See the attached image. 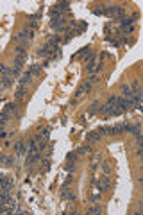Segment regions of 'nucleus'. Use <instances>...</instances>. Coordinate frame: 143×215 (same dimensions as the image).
I'll return each mask as SVG.
<instances>
[{
  "instance_id": "1",
  "label": "nucleus",
  "mask_w": 143,
  "mask_h": 215,
  "mask_svg": "<svg viewBox=\"0 0 143 215\" xmlns=\"http://www.w3.org/2000/svg\"><path fill=\"white\" fill-rule=\"evenodd\" d=\"M0 190H2V192H11L13 190V179L0 178Z\"/></svg>"
},
{
  "instance_id": "2",
  "label": "nucleus",
  "mask_w": 143,
  "mask_h": 215,
  "mask_svg": "<svg viewBox=\"0 0 143 215\" xmlns=\"http://www.w3.org/2000/svg\"><path fill=\"white\" fill-rule=\"evenodd\" d=\"M39 153H41V150H32V153H29V156H27V165L36 163V161L39 160Z\"/></svg>"
},
{
  "instance_id": "3",
  "label": "nucleus",
  "mask_w": 143,
  "mask_h": 215,
  "mask_svg": "<svg viewBox=\"0 0 143 215\" xmlns=\"http://www.w3.org/2000/svg\"><path fill=\"white\" fill-rule=\"evenodd\" d=\"M4 110H7V111H9V113H13L14 117H18V115H20V110H18V104H14V102L7 104V106L4 108Z\"/></svg>"
},
{
  "instance_id": "4",
  "label": "nucleus",
  "mask_w": 143,
  "mask_h": 215,
  "mask_svg": "<svg viewBox=\"0 0 143 215\" xmlns=\"http://www.w3.org/2000/svg\"><path fill=\"white\" fill-rule=\"evenodd\" d=\"M109 186H111V181H109V178H102V179L99 181V188H100V192H104V190H109Z\"/></svg>"
},
{
  "instance_id": "5",
  "label": "nucleus",
  "mask_w": 143,
  "mask_h": 215,
  "mask_svg": "<svg viewBox=\"0 0 143 215\" xmlns=\"http://www.w3.org/2000/svg\"><path fill=\"white\" fill-rule=\"evenodd\" d=\"M31 81H32V74H31V72H25V74L21 75V79H20V86H25V84L31 82Z\"/></svg>"
},
{
  "instance_id": "6",
  "label": "nucleus",
  "mask_w": 143,
  "mask_h": 215,
  "mask_svg": "<svg viewBox=\"0 0 143 215\" xmlns=\"http://www.w3.org/2000/svg\"><path fill=\"white\" fill-rule=\"evenodd\" d=\"M11 199H13L11 197V192H2V194H0V204H7Z\"/></svg>"
},
{
  "instance_id": "7",
  "label": "nucleus",
  "mask_w": 143,
  "mask_h": 215,
  "mask_svg": "<svg viewBox=\"0 0 143 215\" xmlns=\"http://www.w3.org/2000/svg\"><path fill=\"white\" fill-rule=\"evenodd\" d=\"M25 93H27L25 86H20V88H18V92H16V95H14V99H16V100H21L23 97H25Z\"/></svg>"
},
{
  "instance_id": "8",
  "label": "nucleus",
  "mask_w": 143,
  "mask_h": 215,
  "mask_svg": "<svg viewBox=\"0 0 143 215\" xmlns=\"http://www.w3.org/2000/svg\"><path fill=\"white\" fill-rule=\"evenodd\" d=\"M11 84H13V77L11 75H4L2 77V88H9Z\"/></svg>"
},
{
  "instance_id": "9",
  "label": "nucleus",
  "mask_w": 143,
  "mask_h": 215,
  "mask_svg": "<svg viewBox=\"0 0 143 215\" xmlns=\"http://www.w3.org/2000/svg\"><path fill=\"white\" fill-rule=\"evenodd\" d=\"M86 138H88V142H89V143H93V142H97V140H100V135H99L97 131H93V133H89V135H88Z\"/></svg>"
},
{
  "instance_id": "10",
  "label": "nucleus",
  "mask_w": 143,
  "mask_h": 215,
  "mask_svg": "<svg viewBox=\"0 0 143 215\" xmlns=\"http://www.w3.org/2000/svg\"><path fill=\"white\" fill-rule=\"evenodd\" d=\"M68 7H70V2H57L56 4V11H59V13L61 11H66Z\"/></svg>"
},
{
  "instance_id": "11",
  "label": "nucleus",
  "mask_w": 143,
  "mask_h": 215,
  "mask_svg": "<svg viewBox=\"0 0 143 215\" xmlns=\"http://www.w3.org/2000/svg\"><path fill=\"white\" fill-rule=\"evenodd\" d=\"M9 118H11L9 111H7V110H4V111H2V115H0V125H4V124L9 120Z\"/></svg>"
},
{
  "instance_id": "12",
  "label": "nucleus",
  "mask_w": 143,
  "mask_h": 215,
  "mask_svg": "<svg viewBox=\"0 0 143 215\" xmlns=\"http://www.w3.org/2000/svg\"><path fill=\"white\" fill-rule=\"evenodd\" d=\"M14 150H16V154H23V153H25V145H23V142H16Z\"/></svg>"
},
{
  "instance_id": "13",
  "label": "nucleus",
  "mask_w": 143,
  "mask_h": 215,
  "mask_svg": "<svg viewBox=\"0 0 143 215\" xmlns=\"http://www.w3.org/2000/svg\"><path fill=\"white\" fill-rule=\"evenodd\" d=\"M129 133H132L134 136H141V127H139V124L131 125V131H129Z\"/></svg>"
},
{
  "instance_id": "14",
  "label": "nucleus",
  "mask_w": 143,
  "mask_h": 215,
  "mask_svg": "<svg viewBox=\"0 0 143 215\" xmlns=\"http://www.w3.org/2000/svg\"><path fill=\"white\" fill-rule=\"evenodd\" d=\"M29 72L32 74V77H34V75H39V72H41V64H32V67L29 68Z\"/></svg>"
},
{
  "instance_id": "15",
  "label": "nucleus",
  "mask_w": 143,
  "mask_h": 215,
  "mask_svg": "<svg viewBox=\"0 0 143 215\" xmlns=\"http://www.w3.org/2000/svg\"><path fill=\"white\" fill-rule=\"evenodd\" d=\"M88 211H89V213H93V215H95V213H102V206H100V204H93Z\"/></svg>"
},
{
  "instance_id": "16",
  "label": "nucleus",
  "mask_w": 143,
  "mask_h": 215,
  "mask_svg": "<svg viewBox=\"0 0 143 215\" xmlns=\"http://www.w3.org/2000/svg\"><path fill=\"white\" fill-rule=\"evenodd\" d=\"M50 20H52V22L61 20V13H59V11H56V9H52V11H50Z\"/></svg>"
},
{
  "instance_id": "17",
  "label": "nucleus",
  "mask_w": 143,
  "mask_h": 215,
  "mask_svg": "<svg viewBox=\"0 0 143 215\" xmlns=\"http://www.w3.org/2000/svg\"><path fill=\"white\" fill-rule=\"evenodd\" d=\"M99 106H100L99 102H93V104H91V108H89V111H88V115H93V113H97V111H99Z\"/></svg>"
},
{
  "instance_id": "18",
  "label": "nucleus",
  "mask_w": 143,
  "mask_h": 215,
  "mask_svg": "<svg viewBox=\"0 0 143 215\" xmlns=\"http://www.w3.org/2000/svg\"><path fill=\"white\" fill-rule=\"evenodd\" d=\"M120 25L122 27H129V25H132V20L131 18H122L120 20Z\"/></svg>"
},
{
  "instance_id": "19",
  "label": "nucleus",
  "mask_w": 143,
  "mask_h": 215,
  "mask_svg": "<svg viewBox=\"0 0 143 215\" xmlns=\"http://www.w3.org/2000/svg\"><path fill=\"white\" fill-rule=\"evenodd\" d=\"M89 145H82V147H79L77 149V154H86V153H89Z\"/></svg>"
},
{
  "instance_id": "20",
  "label": "nucleus",
  "mask_w": 143,
  "mask_h": 215,
  "mask_svg": "<svg viewBox=\"0 0 143 215\" xmlns=\"http://www.w3.org/2000/svg\"><path fill=\"white\" fill-rule=\"evenodd\" d=\"M132 31H134V25H129V27H122V29H120L122 34H131Z\"/></svg>"
},
{
  "instance_id": "21",
  "label": "nucleus",
  "mask_w": 143,
  "mask_h": 215,
  "mask_svg": "<svg viewBox=\"0 0 143 215\" xmlns=\"http://www.w3.org/2000/svg\"><path fill=\"white\" fill-rule=\"evenodd\" d=\"M122 93H124V97H129V95H131V88H129L127 84L122 86Z\"/></svg>"
},
{
  "instance_id": "22",
  "label": "nucleus",
  "mask_w": 143,
  "mask_h": 215,
  "mask_svg": "<svg viewBox=\"0 0 143 215\" xmlns=\"http://www.w3.org/2000/svg\"><path fill=\"white\" fill-rule=\"evenodd\" d=\"M9 75H11V77H18V75H20V68L13 67V68H11V72H9Z\"/></svg>"
},
{
  "instance_id": "23",
  "label": "nucleus",
  "mask_w": 143,
  "mask_h": 215,
  "mask_svg": "<svg viewBox=\"0 0 143 215\" xmlns=\"http://www.w3.org/2000/svg\"><path fill=\"white\" fill-rule=\"evenodd\" d=\"M0 72H2L4 75H9V72H11V70L6 67V64H0Z\"/></svg>"
},
{
  "instance_id": "24",
  "label": "nucleus",
  "mask_w": 143,
  "mask_h": 215,
  "mask_svg": "<svg viewBox=\"0 0 143 215\" xmlns=\"http://www.w3.org/2000/svg\"><path fill=\"white\" fill-rule=\"evenodd\" d=\"M13 161H14V158H13V156H7V158L4 160V163H6V167H11V165H13Z\"/></svg>"
},
{
  "instance_id": "25",
  "label": "nucleus",
  "mask_w": 143,
  "mask_h": 215,
  "mask_svg": "<svg viewBox=\"0 0 143 215\" xmlns=\"http://www.w3.org/2000/svg\"><path fill=\"white\" fill-rule=\"evenodd\" d=\"M84 90H86V86H84V84H82V86H79V90H77V93H75V97L79 99V97H81V95L84 93Z\"/></svg>"
},
{
  "instance_id": "26",
  "label": "nucleus",
  "mask_w": 143,
  "mask_h": 215,
  "mask_svg": "<svg viewBox=\"0 0 143 215\" xmlns=\"http://www.w3.org/2000/svg\"><path fill=\"white\" fill-rule=\"evenodd\" d=\"M66 158H68V161H70V163H74V161H75V158H77V153H72V154H68Z\"/></svg>"
},
{
  "instance_id": "27",
  "label": "nucleus",
  "mask_w": 143,
  "mask_h": 215,
  "mask_svg": "<svg viewBox=\"0 0 143 215\" xmlns=\"http://www.w3.org/2000/svg\"><path fill=\"white\" fill-rule=\"evenodd\" d=\"M102 167H104V172H106V174H107V172H109V170H111V168H109V163H104V165H102Z\"/></svg>"
},
{
  "instance_id": "28",
  "label": "nucleus",
  "mask_w": 143,
  "mask_h": 215,
  "mask_svg": "<svg viewBox=\"0 0 143 215\" xmlns=\"http://www.w3.org/2000/svg\"><path fill=\"white\" fill-rule=\"evenodd\" d=\"M39 18H41V14H39V13H38V14H34V16H32V20H34V22H36V20H39Z\"/></svg>"
},
{
  "instance_id": "29",
  "label": "nucleus",
  "mask_w": 143,
  "mask_h": 215,
  "mask_svg": "<svg viewBox=\"0 0 143 215\" xmlns=\"http://www.w3.org/2000/svg\"><path fill=\"white\" fill-rule=\"evenodd\" d=\"M0 213H6V206L4 204H0Z\"/></svg>"
},
{
  "instance_id": "30",
  "label": "nucleus",
  "mask_w": 143,
  "mask_h": 215,
  "mask_svg": "<svg viewBox=\"0 0 143 215\" xmlns=\"http://www.w3.org/2000/svg\"><path fill=\"white\" fill-rule=\"evenodd\" d=\"M2 161H4V158H2V156H0V165H2Z\"/></svg>"
},
{
  "instance_id": "31",
  "label": "nucleus",
  "mask_w": 143,
  "mask_h": 215,
  "mask_svg": "<svg viewBox=\"0 0 143 215\" xmlns=\"http://www.w3.org/2000/svg\"><path fill=\"white\" fill-rule=\"evenodd\" d=\"M0 86H2V79H0Z\"/></svg>"
}]
</instances>
